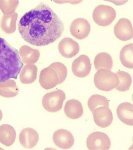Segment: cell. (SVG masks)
Masks as SVG:
<instances>
[{
    "instance_id": "6da1fadb",
    "label": "cell",
    "mask_w": 133,
    "mask_h": 150,
    "mask_svg": "<svg viewBox=\"0 0 133 150\" xmlns=\"http://www.w3.org/2000/svg\"><path fill=\"white\" fill-rule=\"evenodd\" d=\"M18 29L27 42L43 46L54 43L61 37L64 24L50 7L41 3L22 17Z\"/></svg>"
},
{
    "instance_id": "7a4b0ae2",
    "label": "cell",
    "mask_w": 133,
    "mask_h": 150,
    "mask_svg": "<svg viewBox=\"0 0 133 150\" xmlns=\"http://www.w3.org/2000/svg\"><path fill=\"white\" fill-rule=\"evenodd\" d=\"M23 66L18 50L0 38V82L17 79Z\"/></svg>"
},
{
    "instance_id": "3957f363",
    "label": "cell",
    "mask_w": 133,
    "mask_h": 150,
    "mask_svg": "<svg viewBox=\"0 0 133 150\" xmlns=\"http://www.w3.org/2000/svg\"><path fill=\"white\" fill-rule=\"evenodd\" d=\"M94 81L96 88L104 91H112L120 83L119 78L116 74L105 69L97 71L94 75Z\"/></svg>"
},
{
    "instance_id": "277c9868",
    "label": "cell",
    "mask_w": 133,
    "mask_h": 150,
    "mask_svg": "<svg viewBox=\"0 0 133 150\" xmlns=\"http://www.w3.org/2000/svg\"><path fill=\"white\" fill-rule=\"evenodd\" d=\"M65 98V93L62 90H57L44 96L42 98V105L48 112H57L62 109Z\"/></svg>"
},
{
    "instance_id": "5b68a950",
    "label": "cell",
    "mask_w": 133,
    "mask_h": 150,
    "mask_svg": "<svg viewBox=\"0 0 133 150\" xmlns=\"http://www.w3.org/2000/svg\"><path fill=\"white\" fill-rule=\"evenodd\" d=\"M116 12L110 6L100 5L94 10L92 17L94 22L101 26H106L112 24L116 18Z\"/></svg>"
},
{
    "instance_id": "8992f818",
    "label": "cell",
    "mask_w": 133,
    "mask_h": 150,
    "mask_svg": "<svg viewBox=\"0 0 133 150\" xmlns=\"http://www.w3.org/2000/svg\"><path fill=\"white\" fill-rule=\"evenodd\" d=\"M87 146L90 150H107L111 147L110 138L103 132L96 131L91 134L87 137Z\"/></svg>"
},
{
    "instance_id": "52a82bcc",
    "label": "cell",
    "mask_w": 133,
    "mask_h": 150,
    "mask_svg": "<svg viewBox=\"0 0 133 150\" xmlns=\"http://www.w3.org/2000/svg\"><path fill=\"white\" fill-rule=\"evenodd\" d=\"M90 59L85 55H81L75 59L72 65V70L75 76L79 78L87 76L91 69Z\"/></svg>"
},
{
    "instance_id": "ba28073f",
    "label": "cell",
    "mask_w": 133,
    "mask_h": 150,
    "mask_svg": "<svg viewBox=\"0 0 133 150\" xmlns=\"http://www.w3.org/2000/svg\"><path fill=\"white\" fill-rule=\"evenodd\" d=\"M91 31L90 23L85 19L77 18L75 19L70 26V32L73 37L79 40L86 38Z\"/></svg>"
},
{
    "instance_id": "9c48e42d",
    "label": "cell",
    "mask_w": 133,
    "mask_h": 150,
    "mask_svg": "<svg viewBox=\"0 0 133 150\" xmlns=\"http://www.w3.org/2000/svg\"><path fill=\"white\" fill-rule=\"evenodd\" d=\"M59 77L53 68L48 67L43 69L39 76V83L43 88L51 89L59 85Z\"/></svg>"
},
{
    "instance_id": "30bf717a",
    "label": "cell",
    "mask_w": 133,
    "mask_h": 150,
    "mask_svg": "<svg viewBox=\"0 0 133 150\" xmlns=\"http://www.w3.org/2000/svg\"><path fill=\"white\" fill-rule=\"evenodd\" d=\"M114 31L116 37L122 41H127L133 38L132 25L127 18L120 19L115 25Z\"/></svg>"
},
{
    "instance_id": "8fae6325",
    "label": "cell",
    "mask_w": 133,
    "mask_h": 150,
    "mask_svg": "<svg viewBox=\"0 0 133 150\" xmlns=\"http://www.w3.org/2000/svg\"><path fill=\"white\" fill-rule=\"evenodd\" d=\"M92 112L94 122L97 126L105 128L112 124L113 120V114L109 107L102 106L96 108Z\"/></svg>"
},
{
    "instance_id": "7c38bea8",
    "label": "cell",
    "mask_w": 133,
    "mask_h": 150,
    "mask_svg": "<svg viewBox=\"0 0 133 150\" xmlns=\"http://www.w3.org/2000/svg\"><path fill=\"white\" fill-rule=\"evenodd\" d=\"M53 142L58 147L63 149H68L74 144L73 136L70 131L65 129H60L53 134Z\"/></svg>"
},
{
    "instance_id": "4fadbf2b",
    "label": "cell",
    "mask_w": 133,
    "mask_h": 150,
    "mask_svg": "<svg viewBox=\"0 0 133 150\" xmlns=\"http://www.w3.org/2000/svg\"><path fill=\"white\" fill-rule=\"evenodd\" d=\"M58 49L63 57L70 59L78 54L80 48L77 42L70 38L66 37L60 41Z\"/></svg>"
},
{
    "instance_id": "5bb4252c",
    "label": "cell",
    "mask_w": 133,
    "mask_h": 150,
    "mask_svg": "<svg viewBox=\"0 0 133 150\" xmlns=\"http://www.w3.org/2000/svg\"><path fill=\"white\" fill-rule=\"evenodd\" d=\"M39 139V134L37 131L32 128H25L22 130L20 134V142L25 149H31L35 147Z\"/></svg>"
},
{
    "instance_id": "9a60e30c",
    "label": "cell",
    "mask_w": 133,
    "mask_h": 150,
    "mask_svg": "<svg viewBox=\"0 0 133 150\" xmlns=\"http://www.w3.org/2000/svg\"><path fill=\"white\" fill-rule=\"evenodd\" d=\"M84 110L81 103L76 99L68 100L64 106L65 114L70 119H78L82 116Z\"/></svg>"
},
{
    "instance_id": "2e32d148",
    "label": "cell",
    "mask_w": 133,
    "mask_h": 150,
    "mask_svg": "<svg viewBox=\"0 0 133 150\" xmlns=\"http://www.w3.org/2000/svg\"><path fill=\"white\" fill-rule=\"evenodd\" d=\"M118 118L122 123L128 126H133V106L130 103H121L117 110Z\"/></svg>"
},
{
    "instance_id": "e0dca14e",
    "label": "cell",
    "mask_w": 133,
    "mask_h": 150,
    "mask_svg": "<svg viewBox=\"0 0 133 150\" xmlns=\"http://www.w3.org/2000/svg\"><path fill=\"white\" fill-rule=\"evenodd\" d=\"M19 53L22 61L26 65L35 64L39 60L40 56L39 50L33 49L26 45L22 46Z\"/></svg>"
},
{
    "instance_id": "ac0fdd59",
    "label": "cell",
    "mask_w": 133,
    "mask_h": 150,
    "mask_svg": "<svg viewBox=\"0 0 133 150\" xmlns=\"http://www.w3.org/2000/svg\"><path fill=\"white\" fill-rule=\"evenodd\" d=\"M37 67L35 65H25L19 76L21 83L28 84L34 83L37 79Z\"/></svg>"
},
{
    "instance_id": "d6986e66",
    "label": "cell",
    "mask_w": 133,
    "mask_h": 150,
    "mask_svg": "<svg viewBox=\"0 0 133 150\" xmlns=\"http://www.w3.org/2000/svg\"><path fill=\"white\" fill-rule=\"evenodd\" d=\"M18 17V14L16 12L9 15H3L0 22V27L3 32L8 34L15 32Z\"/></svg>"
},
{
    "instance_id": "ffe728a7",
    "label": "cell",
    "mask_w": 133,
    "mask_h": 150,
    "mask_svg": "<svg viewBox=\"0 0 133 150\" xmlns=\"http://www.w3.org/2000/svg\"><path fill=\"white\" fill-rule=\"evenodd\" d=\"M94 65L97 71L101 69L111 71L113 65L112 57L106 52L99 53L94 58Z\"/></svg>"
},
{
    "instance_id": "44dd1931",
    "label": "cell",
    "mask_w": 133,
    "mask_h": 150,
    "mask_svg": "<svg viewBox=\"0 0 133 150\" xmlns=\"http://www.w3.org/2000/svg\"><path fill=\"white\" fill-rule=\"evenodd\" d=\"M16 133L12 127L4 125L0 127V142L6 146H10L14 142Z\"/></svg>"
},
{
    "instance_id": "7402d4cb",
    "label": "cell",
    "mask_w": 133,
    "mask_h": 150,
    "mask_svg": "<svg viewBox=\"0 0 133 150\" xmlns=\"http://www.w3.org/2000/svg\"><path fill=\"white\" fill-rule=\"evenodd\" d=\"M133 44L130 43L125 45L121 49L120 60L124 67L128 69L133 68Z\"/></svg>"
},
{
    "instance_id": "603a6c76",
    "label": "cell",
    "mask_w": 133,
    "mask_h": 150,
    "mask_svg": "<svg viewBox=\"0 0 133 150\" xmlns=\"http://www.w3.org/2000/svg\"><path fill=\"white\" fill-rule=\"evenodd\" d=\"M18 93V87L13 80L0 82V95L2 96L13 97L16 96Z\"/></svg>"
},
{
    "instance_id": "cb8c5ba5",
    "label": "cell",
    "mask_w": 133,
    "mask_h": 150,
    "mask_svg": "<svg viewBox=\"0 0 133 150\" xmlns=\"http://www.w3.org/2000/svg\"><path fill=\"white\" fill-rule=\"evenodd\" d=\"M120 80L119 85L116 89L120 92L127 91L130 88L132 83V78L129 73L124 71H119L116 73Z\"/></svg>"
},
{
    "instance_id": "d4e9b609",
    "label": "cell",
    "mask_w": 133,
    "mask_h": 150,
    "mask_svg": "<svg viewBox=\"0 0 133 150\" xmlns=\"http://www.w3.org/2000/svg\"><path fill=\"white\" fill-rule=\"evenodd\" d=\"M88 106L91 112L98 106L100 105L106 106L109 107V101L108 99L103 96L99 94H94L91 96L89 98Z\"/></svg>"
},
{
    "instance_id": "484cf974",
    "label": "cell",
    "mask_w": 133,
    "mask_h": 150,
    "mask_svg": "<svg viewBox=\"0 0 133 150\" xmlns=\"http://www.w3.org/2000/svg\"><path fill=\"white\" fill-rule=\"evenodd\" d=\"M18 1H0V9L5 15L14 13L18 6Z\"/></svg>"
},
{
    "instance_id": "4316f807",
    "label": "cell",
    "mask_w": 133,
    "mask_h": 150,
    "mask_svg": "<svg viewBox=\"0 0 133 150\" xmlns=\"http://www.w3.org/2000/svg\"><path fill=\"white\" fill-rule=\"evenodd\" d=\"M49 67L54 69L58 74L59 77V84L63 83L68 75V69L66 66L61 62H56L52 63Z\"/></svg>"
}]
</instances>
